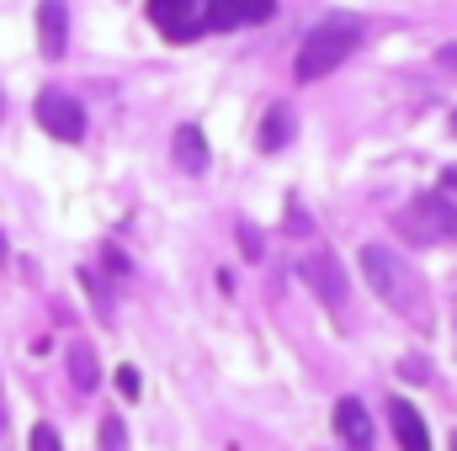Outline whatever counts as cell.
<instances>
[{
  "label": "cell",
  "mask_w": 457,
  "mask_h": 451,
  "mask_svg": "<svg viewBox=\"0 0 457 451\" xmlns=\"http://www.w3.org/2000/svg\"><path fill=\"white\" fill-rule=\"evenodd\" d=\"M117 388H122V398H138V372L122 366V372H117Z\"/></svg>",
  "instance_id": "16"
},
{
  "label": "cell",
  "mask_w": 457,
  "mask_h": 451,
  "mask_svg": "<svg viewBox=\"0 0 457 451\" xmlns=\"http://www.w3.org/2000/svg\"><path fill=\"white\" fill-rule=\"evenodd\" d=\"M442 186H447V192H457V165H447V170H442Z\"/></svg>",
  "instance_id": "19"
},
{
  "label": "cell",
  "mask_w": 457,
  "mask_h": 451,
  "mask_svg": "<svg viewBox=\"0 0 457 451\" xmlns=\"http://www.w3.org/2000/svg\"><path fill=\"white\" fill-rule=\"evenodd\" d=\"M149 21H154L160 37H170V43L203 37V21H197V5H192V0H149Z\"/></svg>",
  "instance_id": "6"
},
{
  "label": "cell",
  "mask_w": 457,
  "mask_h": 451,
  "mask_svg": "<svg viewBox=\"0 0 457 451\" xmlns=\"http://www.w3.org/2000/svg\"><path fill=\"white\" fill-rule=\"evenodd\" d=\"M64 43H70V5L43 0L37 5V48H43V59H64Z\"/></svg>",
  "instance_id": "8"
},
{
  "label": "cell",
  "mask_w": 457,
  "mask_h": 451,
  "mask_svg": "<svg viewBox=\"0 0 457 451\" xmlns=\"http://www.w3.org/2000/svg\"><path fill=\"white\" fill-rule=\"evenodd\" d=\"M239 244H245V255H261V234L255 228H239Z\"/></svg>",
  "instance_id": "18"
},
{
  "label": "cell",
  "mask_w": 457,
  "mask_h": 451,
  "mask_svg": "<svg viewBox=\"0 0 457 451\" xmlns=\"http://www.w3.org/2000/svg\"><path fill=\"white\" fill-rule=\"evenodd\" d=\"M287 234H309V218H303V208H287Z\"/></svg>",
  "instance_id": "17"
},
{
  "label": "cell",
  "mask_w": 457,
  "mask_h": 451,
  "mask_svg": "<svg viewBox=\"0 0 457 451\" xmlns=\"http://www.w3.org/2000/svg\"><path fill=\"white\" fill-rule=\"evenodd\" d=\"M37 122H43V133H54L59 144H80V138H86V112H80V102L64 96V91H43V96H37Z\"/></svg>",
  "instance_id": "5"
},
{
  "label": "cell",
  "mask_w": 457,
  "mask_h": 451,
  "mask_svg": "<svg viewBox=\"0 0 457 451\" xmlns=\"http://www.w3.org/2000/svg\"><path fill=\"white\" fill-rule=\"evenodd\" d=\"M70 382H75L80 393H96L102 366H96V350H91V345H70Z\"/></svg>",
  "instance_id": "12"
},
{
  "label": "cell",
  "mask_w": 457,
  "mask_h": 451,
  "mask_svg": "<svg viewBox=\"0 0 457 451\" xmlns=\"http://www.w3.org/2000/svg\"><path fill=\"white\" fill-rule=\"evenodd\" d=\"M361 271L372 282V292L383 298V308H394L399 319L410 324H426V287H420V271L388 250V244H361Z\"/></svg>",
  "instance_id": "1"
},
{
  "label": "cell",
  "mask_w": 457,
  "mask_h": 451,
  "mask_svg": "<svg viewBox=\"0 0 457 451\" xmlns=\"http://www.w3.org/2000/svg\"><path fill=\"white\" fill-rule=\"evenodd\" d=\"M287 138H293V112L287 107H271L266 122H261V149L277 154V149H287Z\"/></svg>",
  "instance_id": "13"
},
{
  "label": "cell",
  "mask_w": 457,
  "mask_h": 451,
  "mask_svg": "<svg viewBox=\"0 0 457 451\" xmlns=\"http://www.w3.org/2000/svg\"><path fill=\"white\" fill-rule=\"evenodd\" d=\"M192 5H197L203 32L255 27V21H271V11H277V0H192Z\"/></svg>",
  "instance_id": "4"
},
{
  "label": "cell",
  "mask_w": 457,
  "mask_h": 451,
  "mask_svg": "<svg viewBox=\"0 0 457 451\" xmlns=\"http://www.w3.org/2000/svg\"><path fill=\"white\" fill-rule=\"evenodd\" d=\"M102 451H128V430H122V420H117V414L102 420Z\"/></svg>",
  "instance_id": "14"
},
{
  "label": "cell",
  "mask_w": 457,
  "mask_h": 451,
  "mask_svg": "<svg viewBox=\"0 0 457 451\" xmlns=\"http://www.w3.org/2000/svg\"><path fill=\"white\" fill-rule=\"evenodd\" d=\"M27 451H64L59 447V430H54V425H37L32 441H27Z\"/></svg>",
  "instance_id": "15"
},
{
  "label": "cell",
  "mask_w": 457,
  "mask_h": 451,
  "mask_svg": "<svg viewBox=\"0 0 457 451\" xmlns=\"http://www.w3.org/2000/svg\"><path fill=\"white\" fill-rule=\"evenodd\" d=\"M394 228L415 244H447V239H457V208L447 197H415L410 208H399Z\"/></svg>",
  "instance_id": "3"
},
{
  "label": "cell",
  "mask_w": 457,
  "mask_h": 451,
  "mask_svg": "<svg viewBox=\"0 0 457 451\" xmlns=\"http://www.w3.org/2000/svg\"><path fill=\"white\" fill-rule=\"evenodd\" d=\"M298 276L314 287V298H320V303H330V308L345 303V271L330 260V255H303V260H298Z\"/></svg>",
  "instance_id": "7"
},
{
  "label": "cell",
  "mask_w": 457,
  "mask_h": 451,
  "mask_svg": "<svg viewBox=\"0 0 457 451\" xmlns=\"http://www.w3.org/2000/svg\"><path fill=\"white\" fill-rule=\"evenodd\" d=\"M336 436H341L345 451H372V420L356 398H341L336 404Z\"/></svg>",
  "instance_id": "10"
},
{
  "label": "cell",
  "mask_w": 457,
  "mask_h": 451,
  "mask_svg": "<svg viewBox=\"0 0 457 451\" xmlns=\"http://www.w3.org/2000/svg\"><path fill=\"white\" fill-rule=\"evenodd\" d=\"M356 43H361V21L356 16H325L298 48V80H325L330 70H341L356 53Z\"/></svg>",
  "instance_id": "2"
},
{
  "label": "cell",
  "mask_w": 457,
  "mask_h": 451,
  "mask_svg": "<svg viewBox=\"0 0 457 451\" xmlns=\"http://www.w3.org/2000/svg\"><path fill=\"white\" fill-rule=\"evenodd\" d=\"M176 165L181 170H192V176H203L208 170V138H203V127H176Z\"/></svg>",
  "instance_id": "11"
},
{
  "label": "cell",
  "mask_w": 457,
  "mask_h": 451,
  "mask_svg": "<svg viewBox=\"0 0 457 451\" xmlns=\"http://www.w3.org/2000/svg\"><path fill=\"white\" fill-rule=\"evenodd\" d=\"M388 425H394L399 451H431V430H426V420L410 398H388Z\"/></svg>",
  "instance_id": "9"
}]
</instances>
